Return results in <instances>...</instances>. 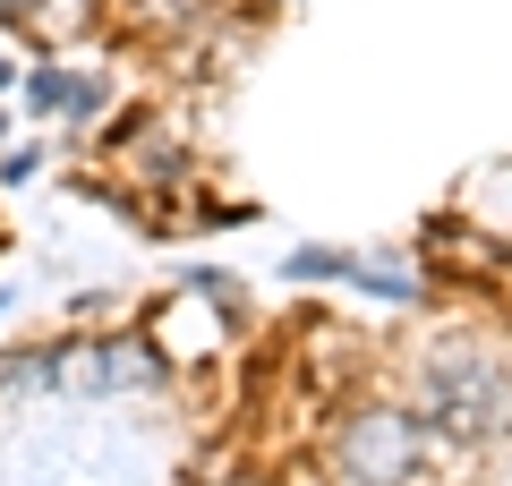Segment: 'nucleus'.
I'll list each match as a JSON object with an SVG mask.
<instances>
[{
	"mask_svg": "<svg viewBox=\"0 0 512 486\" xmlns=\"http://www.w3.org/2000/svg\"><path fill=\"white\" fill-rule=\"evenodd\" d=\"M427 410H436V427L461 435V444H478V435H512V384L495 376L478 350H444V359L427 367Z\"/></svg>",
	"mask_w": 512,
	"mask_h": 486,
	"instance_id": "obj_1",
	"label": "nucleus"
},
{
	"mask_svg": "<svg viewBox=\"0 0 512 486\" xmlns=\"http://www.w3.org/2000/svg\"><path fill=\"white\" fill-rule=\"evenodd\" d=\"M342 469L367 486H402L410 469H419V427H410V410H359L342 427Z\"/></svg>",
	"mask_w": 512,
	"mask_h": 486,
	"instance_id": "obj_2",
	"label": "nucleus"
},
{
	"mask_svg": "<svg viewBox=\"0 0 512 486\" xmlns=\"http://www.w3.org/2000/svg\"><path fill=\"white\" fill-rule=\"evenodd\" d=\"M26 94H35V111H69V120H86V111L103 103L86 77H60V69H35V77H26Z\"/></svg>",
	"mask_w": 512,
	"mask_h": 486,
	"instance_id": "obj_3",
	"label": "nucleus"
},
{
	"mask_svg": "<svg viewBox=\"0 0 512 486\" xmlns=\"http://www.w3.org/2000/svg\"><path fill=\"white\" fill-rule=\"evenodd\" d=\"M146 9H154V18H197L205 0H146Z\"/></svg>",
	"mask_w": 512,
	"mask_h": 486,
	"instance_id": "obj_4",
	"label": "nucleus"
},
{
	"mask_svg": "<svg viewBox=\"0 0 512 486\" xmlns=\"http://www.w3.org/2000/svg\"><path fill=\"white\" fill-rule=\"evenodd\" d=\"M9 86H18V69H9V60H0V94H9Z\"/></svg>",
	"mask_w": 512,
	"mask_h": 486,
	"instance_id": "obj_5",
	"label": "nucleus"
}]
</instances>
